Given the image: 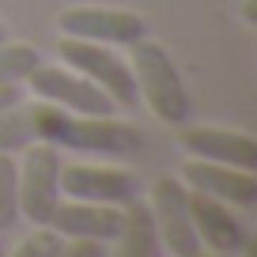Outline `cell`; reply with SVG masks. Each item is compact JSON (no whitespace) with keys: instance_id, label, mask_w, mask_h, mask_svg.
Segmentation results:
<instances>
[{"instance_id":"cell-8","label":"cell","mask_w":257,"mask_h":257,"mask_svg":"<svg viewBox=\"0 0 257 257\" xmlns=\"http://www.w3.org/2000/svg\"><path fill=\"white\" fill-rule=\"evenodd\" d=\"M61 197L72 201H95V204H117L140 197V182L125 167H106V163H64L61 167Z\"/></svg>"},{"instance_id":"cell-10","label":"cell","mask_w":257,"mask_h":257,"mask_svg":"<svg viewBox=\"0 0 257 257\" xmlns=\"http://www.w3.org/2000/svg\"><path fill=\"white\" fill-rule=\"evenodd\" d=\"M178 178L185 182V189L208 193V197L227 201V204H234V208H249V204L257 201V170L227 167V163L189 159V163H182Z\"/></svg>"},{"instance_id":"cell-6","label":"cell","mask_w":257,"mask_h":257,"mask_svg":"<svg viewBox=\"0 0 257 257\" xmlns=\"http://www.w3.org/2000/svg\"><path fill=\"white\" fill-rule=\"evenodd\" d=\"M23 87L31 91V98L53 102V106L72 110V113H113L117 110L102 87H95L87 76H80L76 68H68V64H61V61L57 64L38 61V68L23 80Z\"/></svg>"},{"instance_id":"cell-1","label":"cell","mask_w":257,"mask_h":257,"mask_svg":"<svg viewBox=\"0 0 257 257\" xmlns=\"http://www.w3.org/2000/svg\"><path fill=\"white\" fill-rule=\"evenodd\" d=\"M38 140L61 148V152L68 148V152L110 155V159L140 152V133L128 121H117L113 113H72V110H61L53 102H42Z\"/></svg>"},{"instance_id":"cell-17","label":"cell","mask_w":257,"mask_h":257,"mask_svg":"<svg viewBox=\"0 0 257 257\" xmlns=\"http://www.w3.org/2000/svg\"><path fill=\"white\" fill-rule=\"evenodd\" d=\"M57 257H106V242H91V238H64Z\"/></svg>"},{"instance_id":"cell-14","label":"cell","mask_w":257,"mask_h":257,"mask_svg":"<svg viewBox=\"0 0 257 257\" xmlns=\"http://www.w3.org/2000/svg\"><path fill=\"white\" fill-rule=\"evenodd\" d=\"M38 61H42L38 46L0 38V87H23V80L38 68Z\"/></svg>"},{"instance_id":"cell-19","label":"cell","mask_w":257,"mask_h":257,"mask_svg":"<svg viewBox=\"0 0 257 257\" xmlns=\"http://www.w3.org/2000/svg\"><path fill=\"white\" fill-rule=\"evenodd\" d=\"M253 8H257V0H246V8H242V16H246V23H253V19H257V16H253Z\"/></svg>"},{"instance_id":"cell-15","label":"cell","mask_w":257,"mask_h":257,"mask_svg":"<svg viewBox=\"0 0 257 257\" xmlns=\"http://www.w3.org/2000/svg\"><path fill=\"white\" fill-rule=\"evenodd\" d=\"M19 219V159L0 152V231Z\"/></svg>"},{"instance_id":"cell-2","label":"cell","mask_w":257,"mask_h":257,"mask_svg":"<svg viewBox=\"0 0 257 257\" xmlns=\"http://www.w3.org/2000/svg\"><path fill=\"white\" fill-rule=\"evenodd\" d=\"M128 68H133L137 98L152 110L155 121H163V125H185L189 121L193 113L189 91H185V80L163 42L148 38V34L137 38L128 46Z\"/></svg>"},{"instance_id":"cell-21","label":"cell","mask_w":257,"mask_h":257,"mask_svg":"<svg viewBox=\"0 0 257 257\" xmlns=\"http://www.w3.org/2000/svg\"><path fill=\"white\" fill-rule=\"evenodd\" d=\"M189 257H216V253H204V249H201V253H189Z\"/></svg>"},{"instance_id":"cell-22","label":"cell","mask_w":257,"mask_h":257,"mask_svg":"<svg viewBox=\"0 0 257 257\" xmlns=\"http://www.w3.org/2000/svg\"><path fill=\"white\" fill-rule=\"evenodd\" d=\"M0 38H4V23H0Z\"/></svg>"},{"instance_id":"cell-12","label":"cell","mask_w":257,"mask_h":257,"mask_svg":"<svg viewBox=\"0 0 257 257\" xmlns=\"http://www.w3.org/2000/svg\"><path fill=\"white\" fill-rule=\"evenodd\" d=\"M125 208L117 204H95V201H72L61 197L46 227H53L61 238H91V242H110L121 231Z\"/></svg>"},{"instance_id":"cell-16","label":"cell","mask_w":257,"mask_h":257,"mask_svg":"<svg viewBox=\"0 0 257 257\" xmlns=\"http://www.w3.org/2000/svg\"><path fill=\"white\" fill-rule=\"evenodd\" d=\"M61 242H64V238L53 231V227H34V231L27 234V238L19 242L8 257H57Z\"/></svg>"},{"instance_id":"cell-9","label":"cell","mask_w":257,"mask_h":257,"mask_svg":"<svg viewBox=\"0 0 257 257\" xmlns=\"http://www.w3.org/2000/svg\"><path fill=\"white\" fill-rule=\"evenodd\" d=\"M178 128H182L178 133V148L189 159L257 170V144L242 128H223V125H178Z\"/></svg>"},{"instance_id":"cell-7","label":"cell","mask_w":257,"mask_h":257,"mask_svg":"<svg viewBox=\"0 0 257 257\" xmlns=\"http://www.w3.org/2000/svg\"><path fill=\"white\" fill-rule=\"evenodd\" d=\"M57 31L64 38L102 42V46H133L148 34V23L128 8H106V4H76L57 16Z\"/></svg>"},{"instance_id":"cell-18","label":"cell","mask_w":257,"mask_h":257,"mask_svg":"<svg viewBox=\"0 0 257 257\" xmlns=\"http://www.w3.org/2000/svg\"><path fill=\"white\" fill-rule=\"evenodd\" d=\"M23 98V87H0V110H8L12 102Z\"/></svg>"},{"instance_id":"cell-13","label":"cell","mask_w":257,"mask_h":257,"mask_svg":"<svg viewBox=\"0 0 257 257\" xmlns=\"http://www.w3.org/2000/svg\"><path fill=\"white\" fill-rule=\"evenodd\" d=\"M110 242H113L110 257H163V242H159V234H155L152 212H148V204L140 201V197L125 204L121 231L113 234Z\"/></svg>"},{"instance_id":"cell-4","label":"cell","mask_w":257,"mask_h":257,"mask_svg":"<svg viewBox=\"0 0 257 257\" xmlns=\"http://www.w3.org/2000/svg\"><path fill=\"white\" fill-rule=\"evenodd\" d=\"M61 167L64 155L53 144H31L19 159V219L46 227L53 208L61 204Z\"/></svg>"},{"instance_id":"cell-11","label":"cell","mask_w":257,"mask_h":257,"mask_svg":"<svg viewBox=\"0 0 257 257\" xmlns=\"http://www.w3.org/2000/svg\"><path fill=\"white\" fill-rule=\"evenodd\" d=\"M189 212H193V231L201 238V249H212L216 257H223V253H238L246 246L249 234H246V223L234 216V204L189 189Z\"/></svg>"},{"instance_id":"cell-20","label":"cell","mask_w":257,"mask_h":257,"mask_svg":"<svg viewBox=\"0 0 257 257\" xmlns=\"http://www.w3.org/2000/svg\"><path fill=\"white\" fill-rule=\"evenodd\" d=\"M0 257H8V249H4V231H0Z\"/></svg>"},{"instance_id":"cell-5","label":"cell","mask_w":257,"mask_h":257,"mask_svg":"<svg viewBox=\"0 0 257 257\" xmlns=\"http://www.w3.org/2000/svg\"><path fill=\"white\" fill-rule=\"evenodd\" d=\"M148 212H152L155 234L163 242V253L170 257H189L201 253V238L193 231V212H189V189L178 174H159L148 189Z\"/></svg>"},{"instance_id":"cell-3","label":"cell","mask_w":257,"mask_h":257,"mask_svg":"<svg viewBox=\"0 0 257 257\" xmlns=\"http://www.w3.org/2000/svg\"><path fill=\"white\" fill-rule=\"evenodd\" d=\"M57 61L76 68L80 76H87L95 87H102L110 95L113 106H137V83H133V68L113 46L102 42H83V38H64L57 42Z\"/></svg>"}]
</instances>
